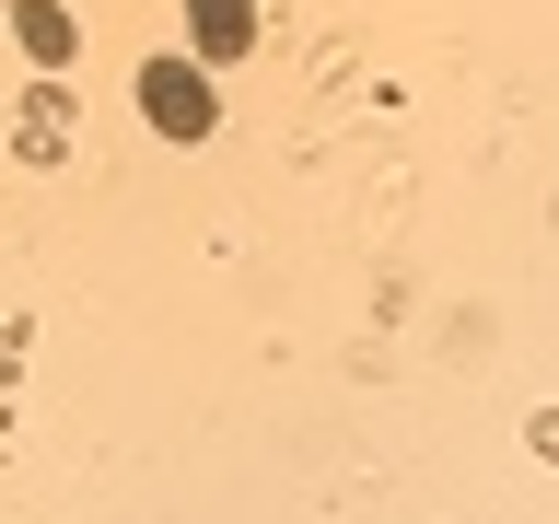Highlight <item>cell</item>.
<instances>
[{
	"label": "cell",
	"instance_id": "cell-3",
	"mask_svg": "<svg viewBox=\"0 0 559 524\" xmlns=\"http://www.w3.org/2000/svg\"><path fill=\"white\" fill-rule=\"evenodd\" d=\"M12 35H24L35 59H70V12H59V0H24V12H12Z\"/></svg>",
	"mask_w": 559,
	"mask_h": 524
},
{
	"label": "cell",
	"instance_id": "cell-2",
	"mask_svg": "<svg viewBox=\"0 0 559 524\" xmlns=\"http://www.w3.org/2000/svg\"><path fill=\"white\" fill-rule=\"evenodd\" d=\"M245 35H257V0H199V47L210 59H234Z\"/></svg>",
	"mask_w": 559,
	"mask_h": 524
},
{
	"label": "cell",
	"instance_id": "cell-1",
	"mask_svg": "<svg viewBox=\"0 0 559 524\" xmlns=\"http://www.w3.org/2000/svg\"><path fill=\"white\" fill-rule=\"evenodd\" d=\"M140 105H152V129H164V140H199L210 129V82L187 59H152V70H140Z\"/></svg>",
	"mask_w": 559,
	"mask_h": 524
},
{
	"label": "cell",
	"instance_id": "cell-4",
	"mask_svg": "<svg viewBox=\"0 0 559 524\" xmlns=\"http://www.w3.org/2000/svg\"><path fill=\"white\" fill-rule=\"evenodd\" d=\"M536 454H559V408H548V419H536Z\"/></svg>",
	"mask_w": 559,
	"mask_h": 524
}]
</instances>
